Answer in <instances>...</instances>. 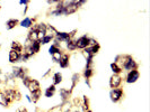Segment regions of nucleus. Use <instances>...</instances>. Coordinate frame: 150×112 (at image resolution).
<instances>
[{"instance_id":"f257e3e1","label":"nucleus","mask_w":150,"mask_h":112,"mask_svg":"<svg viewBox=\"0 0 150 112\" xmlns=\"http://www.w3.org/2000/svg\"><path fill=\"white\" fill-rule=\"evenodd\" d=\"M86 3V1H64L63 7V16H69L77 13L80 8V6Z\"/></svg>"},{"instance_id":"f03ea898","label":"nucleus","mask_w":150,"mask_h":112,"mask_svg":"<svg viewBox=\"0 0 150 112\" xmlns=\"http://www.w3.org/2000/svg\"><path fill=\"white\" fill-rule=\"evenodd\" d=\"M22 81H23L24 85H25V87L29 90V92H31V93H32V92H35V91H37V90H40V89H41L40 82H39L37 80H35V78L29 77L28 75L27 76H25Z\"/></svg>"},{"instance_id":"7ed1b4c3","label":"nucleus","mask_w":150,"mask_h":112,"mask_svg":"<svg viewBox=\"0 0 150 112\" xmlns=\"http://www.w3.org/2000/svg\"><path fill=\"white\" fill-rule=\"evenodd\" d=\"M76 33H77V29H73V30L70 32V33H66V32H58L54 36V42L59 43V44H61L62 42L66 43L67 40L72 39V38L75 37Z\"/></svg>"},{"instance_id":"20e7f679","label":"nucleus","mask_w":150,"mask_h":112,"mask_svg":"<svg viewBox=\"0 0 150 112\" xmlns=\"http://www.w3.org/2000/svg\"><path fill=\"white\" fill-rule=\"evenodd\" d=\"M124 95V92H123V89L121 87H116V89H112L111 92H109V98L111 101L114 102V103H117L119 101H121V99Z\"/></svg>"},{"instance_id":"39448f33","label":"nucleus","mask_w":150,"mask_h":112,"mask_svg":"<svg viewBox=\"0 0 150 112\" xmlns=\"http://www.w3.org/2000/svg\"><path fill=\"white\" fill-rule=\"evenodd\" d=\"M27 68H24V67H20V66H14L13 71H12V75L15 78H22V80L25 76H27Z\"/></svg>"},{"instance_id":"423d86ee","label":"nucleus","mask_w":150,"mask_h":112,"mask_svg":"<svg viewBox=\"0 0 150 112\" xmlns=\"http://www.w3.org/2000/svg\"><path fill=\"white\" fill-rule=\"evenodd\" d=\"M89 39H90V37H88L87 35L80 36L78 39H76L77 50H85L86 47H88L89 46Z\"/></svg>"},{"instance_id":"0eeeda50","label":"nucleus","mask_w":150,"mask_h":112,"mask_svg":"<svg viewBox=\"0 0 150 112\" xmlns=\"http://www.w3.org/2000/svg\"><path fill=\"white\" fill-rule=\"evenodd\" d=\"M138 63L133 60V57L130 55L129 56V58L125 61L124 63V65H123V68L125 70V71H128V72H130V71H132V70H138Z\"/></svg>"},{"instance_id":"6e6552de","label":"nucleus","mask_w":150,"mask_h":112,"mask_svg":"<svg viewBox=\"0 0 150 112\" xmlns=\"http://www.w3.org/2000/svg\"><path fill=\"white\" fill-rule=\"evenodd\" d=\"M139 77H140V72L138 70H132V71L128 72L125 81H126V83L132 84V83H136V81L139 80Z\"/></svg>"},{"instance_id":"1a4fd4ad","label":"nucleus","mask_w":150,"mask_h":112,"mask_svg":"<svg viewBox=\"0 0 150 112\" xmlns=\"http://www.w3.org/2000/svg\"><path fill=\"white\" fill-rule=\"evenodd\" d=\"M122 83V77L117 74H113L109 78V87L112 89H116L121 85Z\"/></svg>"},{"instance_id":"9d476101","label":"nucleus","mask_w":150,"mask_h":112,"mask_svg":"<svg viewBox=\"0 0 150 112\" xmlns=\"http://www.w3.org/2000/svg\"><path fill=\"white\" fill-rule=\"evenodd\" d=\"M2 93H3V95L6 97L7 101L9 102V104L15 102V87L14 89H7V90H5Z\"/></svg>"},{"instance_id":"9b49d317","label":"nucleus","mask_w":150,"mask_h":112,"mask_svg":"<svg viewBox=\"0 0 150 112\" xmlns=\"http://www.w3.org/2000/svg\"><path fill=\"white\" fill-rule=\"evenodd\" d=\"M59 94H60V98L62 100V104L69 102L70 97H71V92L69 90H67V89H61L60 92H59Z\"/></svg>"},{"instance_id":"f8f14e48","label":"nucleus","mask_w":150,"mask_h":112,"mask_svg":"<svg viewBox=\"0 0 150 112\" xmlns=\"http://www.w3.org/2000/svg\"><path fill=\"white\" fill-rule=\"evenodd\" d=\"M20 56H22V54L10 50V52H9V62L12 63V64L20 62Z\"/></svg>"},{"instance_id":"ddd939ff","label":"nucleus","mask_w":150,"mask_h":112,"mask_svg":"<svg viewBox=\"0 0 150 112\" xmlns=\"http://www.w3.org/2000/svg\"><path fill=\"white\" fill-rule=\"evenodd\" d=\"M36 18H29V17H25L22 21H19V25L24 28H31L32 26L34 25V21H35Z\"/></svg>"},{"instance_id":"4468645a","label":"nucleus","mask_w":150,"mask_h":112,"mask_svg":"<svg viewBox=\"0 0 150 112\" xmlns=\"http://www.w3.org/2000/svg\"><path fill=\"white\" fill-rule=\"evenodd\" d=\"M69 58H70L69 54H67V53L62 54V56L60 58V62H59V65H60L61 68H67V67H69Z\"/></svg>"},{"instance_id":"2eb2a0df","label":"nucleus","mask_w":150,"mask_h":112,"mask_svg":"<svg viewBox=\"0 0 150 112\" xmlns=\"http://www.w3.org/2000/svg\"><path fill=\"white\" fill-rule=\"evenodd\" d=\"M27 39L29 42H40L39 40V35H37V32L33 28V27H31L29 28V32H28V35H27Z\"/></svg>"},{"instance_id":"dca6fc26","label":"nucleus","mask_w":150,"mask_h":112,"mask_svg":"<svg viewBox=\"0 0 150 112\" xmlns=\"http://www.w3.org/2000/svg\"><path fill=\"white\" fill-rule=\"evenodd\" d=\"M129 56H130V55H117V56L115 57V60H114V63L117 64L123 70V65H124L125 61L129 58Z\"/></svg>"},{"instance_id":"f3484780","label":"nucleus","mask_w":150,"mask_h":112,"mask_svg":"<svg viewBox=\"0 0 150 112\" xmlns=\"http://www.w3.org/2000/svg\"><path fill=\"white\" fill-rule=\"evenodd\" d=\"M10 47H12V50H15V52H17V53H19V54H22L23 50H24V46H23L19 42H17V40L12 42Z\"/></svg>"},{"instance_id":"a211bd4d","label":"nucleus","mask_w":150,"mask_h":112,"mask_svg":"<svg viewBox=\"0 0 150 112\" xmlns=\"http://www.w3.org/2000/svg\"><path fill=\"white\" fill-rule=\"evenodd\" d=\"M18 24H19V20H18V19H9V20L6 21V28H7V30H12V29H14Z\"/></svg>"},{"instance_id":"6ab92c4d","label":"nucleus","mask_w":150,"mask_h":112,"mask_svg":"<svg viewBox=\"0 0 150 112\" xmlns=\"http://www.w3.org/2000/svg\"><path fill=\"white\" fill-rule=\"evenodd\" d=\"M79 77H80V75L78 74V73H75V74L72 75V77H71V87H70V90H69L71 93H72L73 89L76 87L77 83L79 82Z\"/></svg>"},{"instance_id":"aec40b11","label":"nucleus","mask_w":150,"mask_h":112,"mask_svg":"<svg viewBox=\"0 0 150 112\" xmlns=\"http://www.w3.org/2000/svg\"><path fill=\"white\" fill-rule=\"evenodd\" d=\"M55 91H56V89H55V87L53 84L50 85L49 87H46V90H45V92H44L45 98H52V97L54 95Z\"/></svg>"},{"instance_id":"412c9836","label":"nucleus","mask_w":150,"mask_h":112,"mask_svg":"<svg viewBox=\"0 0 150 112\" xmlns=\"http://www.w3.org/2000/svg\"><path fill=\"white\" fill-rule=\"evenodd\" d=\"M82 75H83V77L86 80H90V77L94 75V68H93V66L92 67H85Z\"/></svg>"},{"instance_id":"4be33fe9","label":"nucleus","mask_w":150,"mask_h":112,"mask_svg":"<svg viewBox=\"0 0 150 112\" xmlns=\"http://www.w3.org/2000/svg\"><path fill=\"white\" fill-rule=\"evenodd\" d=\"M41 95H42L41 89L37 90V91H35V92H32V93H31V99H32V102H33V103H37V101L40 100Z\"/></svg>"},{"instance_id":"5701e85b","label":"nucleus","mask_w":150,"mask_h":112,"mask_svg":"<svg viewBox=\"0 0 150 112\" xmlns=\"http://www.w3.org/2000/svg\"><path fill=\"white\" fill-rule=\"evenodd\" d=\"M81 107L83 112L88 111L89 110V99L87 98V95H83L81 99Z\"/></svg>"},{"instance_id":"b1692460","label":"nucleus","mask_w":150,"mask_h":112,"mask_svg":"<svg viewBox=\"0 0 150 112\" xmlns=\"http://www.w3.org/2000/svg\"><path fill=\"white\" fill-rule=\"evenodd\" d=\"M53 85H58V84H60L61 82H62V74L60 73V72H56V73H54V75H53Z\"/></svg>"},{"instance_id":"393cba45","label":"nucleus","mask_w":150,"mask_h":112,"mask_svg":"<svg viewBox=\"0 0 150 112\" xmlns=\"http://www.w3.org/2000/svg\"><path fill=\"white\" fill-rule=\"evenodd\" d=\"M66 44H67V48L69 50H77V46H76V39H69L66 42Z\"/></svg>"},{"instance_id":"a878e982","label":"nucleus","mask_w":150,"mask_h":112,"mask_svg":"<svg viewBox=\"0 0 150 112\" xmlns=\"http://www.w3.org/2000/svg\"><path fill=\"white\" fill-rule=\"evenodd\" d=\"M111 70L113 71V74H117V75H120V73L123 71L122 68H121L117 64H115L114 62L111 63Z\"/></svg>"},{"instance_id":"bb28decb","label":"nucleus","mask_w":150,"mask_h":112,"mask_svg":"<svg viewBox=\"0 0 150 112\" xmlns=\"http://www.w3.org/2000/svg\"><path fill=\"white\" fill-rule=\"evenodd\" d=\"M53 39H54L53 36H51V35H45V36L40 40V43H41V45L42 44H43V45H46V44L51 43V40H53Z\"/></svg>"},{"instance_id":"cd10ccee","label":"nucleus","mask_w":150,"mask_h":112,"mask_svg":"<svg viewBox=\"0 0 150 112\" xmlns=\"http://www.w3.org/2000/svg\"><path fill=\"white\" fill-rule=\"evenodd\" d=\"M0 105H2V107H5V108H8V107H9V102L7 101L6 97L3 95V93H1V92H0Z\"/></svg>"},{"instance_id":"c85d7f7f","label":"nucleus","mask_w":150,"mask_h":112,"mask_svg":"<svg viewBox=\"0 0 150 112\" xmlns=\"http://www.w3.org/2000/svg\"><path fill=\"white\" fill-rule=\"evenodd\" d=\"M52 56V60L54 61L55 63H59L60 62V58H61V56H62V50H59V52H56L54 53L53 55H51Z\"/></svg>"},{"instance_id":"c756f323","label":"nucleus","mask_w":150,"mask_h":112,"mask_svg":"<svg viewBox=\"0 0 150 112\" xmlns=\"http://www.w3.org/2000/svg\"><path fill=\"white\" fill-rule=\"evenodd\" d=\"M48 112H63V110H62V104H58V105L52 107L51 109L48 110Z\"/></svg>"},{"instance_id":"7c9ffc66","label":"nucleus","mask_w":150,"mask_h":112,"mask_svg":"<svg viewBox=\"0 0 150 112\" xmlns=\"http://www.w3.org/2000/svg\"><path fill=\"white\" fill-rule=\"evenodd\" d=\"M6 81H7V73H5L0 68V83L1 84H6Z\"/></svg>"},{"instance_id":"2f4dec72","label":"nucleus","mask_w":150,"mask_h":112,"mask_svg":"<svg viewBox=\"0 0 150 112\" xmlns=\"http://www.w3.org/2000/svg\"><path fill=\"white\" fill-rule=\"evenodd\" d=\"M22 100V93L19 92L18 89H15V102L16 101H20Z\"/></svg>"},{"instance_id":"473e14b6","label":"nucleus","mask_w":150,"mask_h":112,"mask_svg":"<svg viewBox=\"0 0 150 112\" xmlns=\"http://www.w3.org/2000/svg\"><path fill=\"white\" fill-rule=\"evenodd\" d=\"M72 105H73V107H80V105H81V101L78 99V98H75V99H73V102H72Z\"/></svg>"},{"instance_id":"72a5a7b5","label":"nucleus","mask_w":150,"mask_h":112,"mask_svg":"<svg viewBox=\"0 0 150 112\" xmlns=\"http://www.w3.org/2000/svg\"><path fill=\"white\" fill-rule=\"evenodd\" d=\"M28 3H29L28 0H20V1H19V5H25V6H27Z\"/></svg>"},{"instance_id":"f704fd0d","label":"nucleus","mask_w":150,"mask_h":112,"mask_svg":"<svg viewBox=\"0 0 150 112\" xmlns=\"http://www.w3.org/2000/svg\"><path fill=\"white\" fill-rule=\"evenodd\" d=\"M50 73H51V68H49V70H48V71H46L44 74H43V77H46V76L50 74Z\"/></svg>"},{"instance_id":"c9c22d12","label":"nucleus","mask_w":150,"mask_h":112,"mask_svg":"<svg viewBox=\"0 0 150 112\" xmlns=\"http://www.w3.org/2000/svg\"><path fill=\"white\" fill-rule=\"evenodd\" d=\"M16 112H28V111L26 110V109H25V108H19V109H18V110H17Z\"/></svg>"},{"instance_id":"e433bc0d","label":"nucleus","mask_w":150,"mask_h":112,"mask_svg":"<svg viewBox=\"0 0 150 112\" xmlns=\"http://www.w3.org/2000/svg\"><path fill=\"white\" fill-rule=\"evenodd\" d=\"M86 84L88 85V87H92V85H90V81H89V80H86Z\"/></svg>"},{"instance_id":"4c0bfd02","label":"nucleus","mask_w":150,"mask_h":112,"mask_svg":"<svg viewBox=\"0 0 150 112\" xmlns=\"http://www.w3.org/2000/svg\"><path fill=\"white\" fill-rule=\"evenodd\" d=\"M25 97H26V99H27V101L28 102H32V99H31V95H25Z\"/></svg>"},{"instance_id":"58836bf2","label":"nucleus","mask_w":150,"mask_h":112,"mask_svg":"<svg viewBox=\"0 0 150 112\" xmlns=\"http://www.w3.org/2000/svg\"><path fill=\"white\" fill-rule=\"evenodd\" d=\"M27 10H28V6H25V9H24V13H23L25 15V13H27Z\"/></svg>"},{"instance_id":"ea45409f","label":"nucleus","mask_w":150,"mask_h":112,"mask_svg":"<svg viewBox=\"0 0 150 112\" xmlns=\"http://www.w3.org/2000/svg\"><path fill=\"white\" fill-rule=\"evenodd\" d=\"M86 112H93V111H90V110H88V111H86Z\"/></svg>"},{"instance_id":"a19ab883","label":"nucleus","mask_w":150,"mask_h":112,"mask_svg":"<svg viewBox=\"0 0 150 112\" xmlns=\"http://www.w3.org/2000/svg\"><path fill=\"white\" fill-rule=\"evenodd\" d=\"M0 48H1V44H0Z\"/></svg>"},{"instance_id":"79ce46f5","label":"nucleus","mask_w":150,"mask_h":112,"mask_svg":"<svg viewBox=\"0 0 150 112\" xmlns=\"http://www.w3.org/2000/svg\"><path fill=\"white\" fill-rule=\"evenodd\" d=\"M0 9H1V6H0Z\"/></svg>"},{"instance_id":"37998d69","label":"nucleus","mask_w":150,"mask_h":112,"mask_svg":"<svg viewBox=\"0 0 150 112\" xmlns=\"http://www.w3.org/2000/svg\"><path fill=\"white\" fill-rule=\"evenodd\" d=\"M0 92H1V91H0Z\"/></svg>"}]
</instances>
